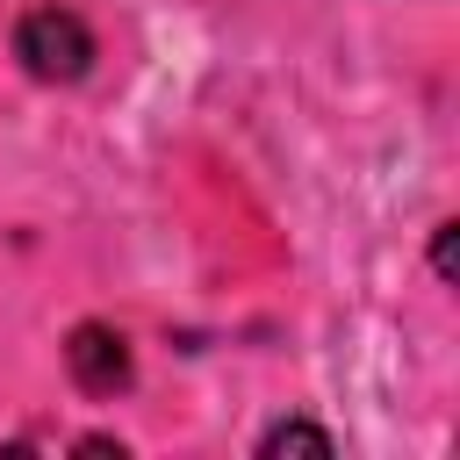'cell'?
Returning a JSON list of instances; mask_svg holds the SVG:
<instances>
[{"label":"cell","mask_w":460,"mask_h":460,"mask_svg":"<svg viewBox=\"0 0 460 460\" xmlns=\"http://www.w3.org/2000/svg\"><path fill=\"white\" fill-rule=\"evenodd\" d=\"M453 237H460V223H438V230H431V266H438V280H453Z\"/></svg>","instance_id":"4"},{"label":"cell","mask_w":460,"mask_h":460,"mask_svg":"<svg viewBox=\"0 0 460 460\" xmlns=\"http://www.w3.org/2000/svg\"><path fill=\"white\" fill-rule=\"evenodd\" d=\"M14 58H22V72L29 79H43V86H72V79H86L93 72V29L72 14V7H29L22 22H14Z\"/></svg>","instance_id":"1"},{"label":"cell","mask_w":460,"mask_h":460,"mask_svg":"<svg viewBox=\"0 0 460 460\" xmlns=\"http://www.w3.org/2000/svg\"><path fill=\"white\" fill-rule=\"evenodd\" d=\"M259 453H338V438L316 431V424H302V417H280V424L259 438Z\"/></svg>","instance_id":"3"},{"label":"cell","mask_w":460,"mask_h":460,"mask_svg":"<svg viewBox=\"0 0 460 460\" xmlns=\"http://www.w3.org/2000/svg\"><path fill=\"white\" fill-rule=\"evenodd\" d=\"M65 374H72V388L79 395H93V402H115V395H129V381H137V359H129V338L115 331V323H72V338H65Z\"/></svg>","instance_id":"2"}]
</instances>
